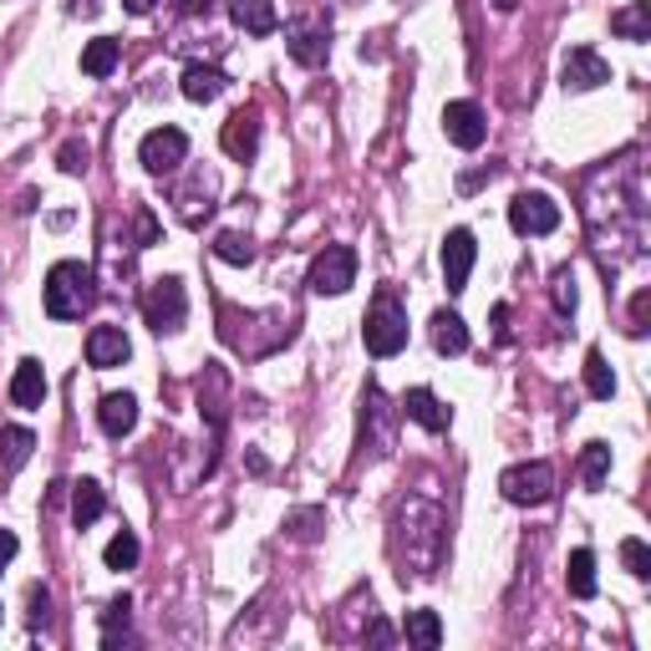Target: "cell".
<instances>
[{
    "label": "cell",
    "instance_id": "obj_11",
    "mask_svg": "<svg viewBox=\"0 0 651 651\" xmlns=\"http://www.w3.org/2000/svg\"><path fill=\"white\" fill-rule=\"evenodd\" d=\"M285 52H291V62H301V67H321L326 52H332L326 26H316V21H291V26H285Z\"/></svg>",
    "mask_w": 651,
    "mask_h": 651
},
{
    "label": "cell",
    "instance_id": "obj_33",
    "mask_svg": "<svg viewBox=\"0 0 651 651\" xmlns=\"http://www.w3.org/2000/svg\"><path fill=\"white\" fill-rule=\"evenodd\" d=\"M87 159H93V148L87 143H62V173H87Z\"/></svg>",
    "mask_w": 651,
    "mask_h": 651
},
{
    "label": "cell",
    "instance_id": "obj_21",
    "mask_svg": "<svg viewBox=\"0 0 651 651\" xmlns=\"http://www.w3.org/2000/svg\"><path fill=\"white\" fill-rule=\"evenodd\" d=\"M31 448H36V433H31V427H0V468H6V474L26 468Z\"/></svg>",
    "mask_w": 651,
    "mask_h": 651
},
{
    "label": "cell",
    "instance_id": "obj_7",
    "mask_svg": "<svg viewBox=\"0 0 651 651\" xmlns=\"http://www.w3.org/2000/svg\"><path fill=\"white\" fill-rule=\"evenodd\" d=\"M509 225H514V235H555L560 204L550 199V194H514V204H509Z\"/></svg>",
    "mask_w": 651,
    "mask_h": 651
},
{
    "label": "cell",
    "instance_id": "obj_29",
    "mask_svg": "<svg viewBox=\"0 0 651 651\" xmlns=\"http://www.w3.org/2000/svg\"><path fill=\"white\" fill-rule=\"evenodd\" d=\"M214 254H219L225 265H250V260H254V240H250V235H240V229H225V235L214 240Z\"/></svg>",
    "mask_w": 651,
    "mask_h": 651
},
{
    "label": "cell",
    "instance_id": "obj_6",
    "mask_svg": "<svg viewBox=\"0 0 651 651\" xmlns=\"http://www.w3.org/2000/svg\"><path fill=\"white\" fill-rule=\"evenodd\" d=\"M188 159V133L184 128H153V133L138 143V163H143L148 173H173L178 163Z\"/></svg>",
    "mask_w": 651,
    "mask_h": 651
},
{
    "label": "cell",
    "instance_id": "obj_13",
    "mask_svg": "<svg viewBox=\"0 0 651 651\" xmlns=\"http://www.w3.org/2000/svg\"><path fill=\"white\" fill-rule=\"evenodd\" d=\"M97 423H102L107 438H128L138 427V398L133 392H107V398L97 402Z\"/></svg>",
    "mask_w": 651,
    "mask_h": 651
},
{
    "label": "cell",
    "instance_id": "obj_34",
    "mask_svg": "<svg viewBox=\"0 0 651 651\" xmlns=\"http://www.w3.org/2000/svg\"><path fill=\"white\" fill-rule=\"evenodd\" d=\"M555 306L565 311V316H575V280H571V270H560V275H555Z\"/></svg>",
    "mask_w": 651,
    "mask_h": 651
},
{
    "label": "cell",
    "instance_id": "obj_30",
    "mask_svg": "<svg viewBox=\"0 0 651 651\" xmlns=\"http://www.w3.org/2000/svg\"><path fill=\"white\" fill-rule=\"evenodd\" d=\"M128 611H133V600H128V596H118L112 606H107V616H102V647H118V641L128 637Z\"/></svg>",
    "mask_w": 651,
    "mask_h": 651
},
{
    "label": "cell",
    "instance_id": "obj_2",
    "mask_svg": "<svg viewBox=\"0 0 651 651\" xmlns=\"http://www.w3.org/2000/svg\"><path fill=\"white\" fill-rule=\"evenodd\" d=\"M361 341L372 357H398L408 346V306L398 301V291H377L372 295V311L361 321Z\"/></svg>",
    "mask_w": 651,
    "mask_h": 651
},
{
    "label": "cell",
    "instance_id": "obj_8",
    "mask_svg": "<svg viewBox=\"0 0 651 651\" xmlns=\"http://www.w3.org/2000/svg\"><path fill=\"white\" fill-rule=\"evenodd\" d=\"M560 82H565V93H596V87L611 82V62L600 52H590V46H571L565 67H560Z\"/></svg>",
    "mask_w": 651,
    "mask_h": 651
},
{
    "label": "cell",
    "instance_id": "obj_15",
    "mask_svg": "<svg viewBox=\"0 0 651 651\" xmlns=\"http://www.w3.org/2000/svg\"><path fill=\"white\" fill-rule=\"evenodd\" d=\"M11 402H15V408H41V402H46V372H41V361H36V357L15 361Z\"/></svg>",
    "mask_w": 651,
    "mask_h": 651
},
{
    "label": "cell",
    "instance_id": "obj_9",
    "mask_svg": "<svg viewBox=\"0 0 651 651\" xmlns=\"http://www.w3.org/2000/svg\"><path fill=\"white\" fill-rule=\"evenodd\" d=\"M443 133H448L453 148H484V138H489V122H484V107L479 102H448L443 107Z\"/></svg>",
    "mask_w": 651,
    "mask_h": 651
},
{
    "label": "cell",
    "instance_id": "obj_37",
    "mask_svg": "<svg viewBox=\"0 0 651 651\" xmlns=\"http://www.w3.org/2000/svg\"><path fill=\"white\" fill-rule=\"evenodd\" d=\"M647 306H651V295H647V291H641V295H637V301H631V332H637V336H641V332H647Z\"/></svg>",
    "mask_w": 651,
    "mask_h": 651
},
{
    "label": "cell",
    "instance_id": "obj_39",
    "mask_svg": "<svg viewBox=\"0 0 651 651\" xmlns=\"http://www.w3.org/2000/svg\"><path fill=\"white\" fill-rule=\"evenodd\" d=\"M153 6H159V0H122V11H128V15H148Z\"/></svg>",
    "mask_w": 651,
    "mask_h": 651
},
{
    "label": "cell",
    "instance_id": "obj_10",
    "mask_svg": "<svg viewBox=\"0 0 651 651\" xmlns=\"http://www.w3.org/2000/svg\"><path fill=\"white\" fill-rule=\"evenodd\" d=\"M479 260V245H474V229H448L443 240V280H448V295L468 291V270Z\"/></svg>",
    "mask_w": 651,
    "mask_h": 651
},
{
    "label": "cell",
    "instance_id": "obj_28",
    "mask_svg": "<svg viewBox=\"0 0 651 651\" xmlns=\"http://www.w3.org/2000/svg\"><path fill=\"white\" fill-rule=\"evenodd\" d=\"M606 474H611V443H585V453H581V479L590 484V489H600V484H606Z\"/></svg>",
    "mask_w": 651,
    "mask_h": 651
},
{
    "label": "cell",
    "instance_id": "obj_16",
    "mask_svg": "<svg viewBox=\"0 0 651 651\" xmlns=\"http://www.w3.org/2000/svg\"><path fill=\"white\" fill-rule=\"evenodd\" d=\"M402 412H408L417 427H427V433H443V427H448V408H443L427 387H412L408 398H402Z\"/></svg>",
    "mask_w": 651,
    "mask_h": 651
},
{
    "label": "cell",
    "instance_id": "obj_18",
    "mask_svg": "<svg viewBox=\"0 0 651 651\" xmlns=\"http://www.w3.org/2000/svg\"><path fill=\"white\" fill-rule=\"evenodd\" d=\"M433 346H438L443 357H464L468 351V326L458 311H438L433 316Z\"/></svg>",
    "mask_w": 651,
    "mask_h": 651
},
{
    "label": "cell",
    "instance_id": "obj_25",
    "mask_svg": "<svg viewBox=\"0 0 651 651\" xmlns=\"http://www.w3.org/2000/svg\"><path fill=\"white\" fill-rule=\"evenodd\" d=\"M611 31L616 36H626V41H651V0H637L631 11H616Z\"/></svg>",
    "mask_w": 651,
    "mask_h": 651
},
{
    "label": "cell",
    "instance_id": "obj_26",
    "mask_svg": "<svg viewBox=\"0 0 651 651\" xmlns=\"http://www.w3.org/2000/svg\"><path fill=\"white\" fill-rule=\"evenodd\" d=\"M585 392L600 398V402L616 392V372H611V361L600 357V351H585Z\"/></svg>",
    "mask_w": 651,
    "mask_h": 651
},
{
    "label": "cell",
    "instance_id": "obj_36",
    "mask_svg": "<svg viewBox=\"0 0 651 651\" xmlns=\"http://www.w3.org/2000/svg\"><path fill=\"white\" fill-rule=\"evenodd\" d=\"M46 611H52V596H46V590H41V585H31V621H46Z\"/></svg>",
    "mask_w": 651,
    "mask_h": 651
},
{
    "label": "cell",
    "instance_id": "obj_22",
    "mask_svg": "<svg viewBox=\"0 0 651 651\" xmlns=\"http://www.w3.org/2000/svg\"><path fill=\"white\" fill-rule=\"evenodd\" d=\"M229 87V77L219 67H188L184 72V97L188 102H214Z\"/></svg>",
    "mask_w": 651,
    "mask_h": 651
},
{
    "label": "cell",
    "instance_id": "obj_31",
    "mask_svg": "<svg viewBox=\"0 0 651 651\" xmlns=\"http://www.w3.org/2000/svg\"><path fill=\"white\" fill-rule=\"evenodd\" d=\"M621 560H626V571L637 575V581H647L651 575V550L641 545V540H621Z\"/></svg>",
    "mask_w": 651,
    "mask_h": 651
},
{
    "label": "cell",
    "instance_id": "obj_24",
    "mask_svg": "<svg viewBox=\"0 0 651 651\" xmlns=\"http://www.w3.org/2000/svg\"><path fill=\"white\" fill-rule=\"evenodd\" d=\"M402 637H408L412 647L433 651V647L443 641V621H438V611H408V621H402Z\"/></svg>",
    "mask_w": 651,
    "mask_h": 651
},
{
    "label": "cell",
    "instance_id": "obj_23",
    "mask_svg": "<svg viewBox=\"0 0 651 651\" xmlns=\"http://www.w3.org/2000/svg\"><path fill=\"white\" fill-rule=\"evenodd\" d=\"M565 585H571L575 600L596 596V555H590V550H575L571 555V565H565Z\"/></svg>",
    "mask_w": 651,
    "mask_h": 651
},
{
    "label": "cell",
    "instance_id": "obj_32",
    "mask_svg": "<svg viewBox=\"0 0 651 651\" xmlns=\"http://www.w3.org/2000/svg\"><path fill=\"white\" fill-rule=\"evenodd\" d=\"M321 524H326L321 509H301V514H291V534H295V540H316Z\"/></svg>",
    "mask_w": 651,
    "mask_h": 651
},
{
    "label": "cell",
    "instance_id": "obj_1",
    "mask_svg": "<svg viewBox=\"0 0 651 651\" xmlns=\"http://www.w3.org/2000/svg\"><path fill=\"white\" fill-rule=\"evenodd\" d=\"M41 301H46V316L52 321H77L82 311H93V301H97L93 265H82V260H56V265L46 270Z\"/></svg>",
    "mask_w": 651,
    "mask_h": 651
},
{
    "label": "cell",
    "instance_id": "obj_35",
    "mask_svg": "<svg viewBox=\"0 0 651 651\" xmlns=\"http://www.w3.org/2000/svg\"><path fill=\"white\" fill-rule=\"evenodd\" d=\"M153 240H159V219L148 209H138V245H153Z\"/></svg>",
    "mask_w": 651,
    "mask_h": 651
},
{
    "label": "cell",
    "instance_id": "obj_5",
    "mask_svg": "<svg viewBox=\"0 0 651 651\" xmlns=\"http://www.w3.org/2000/svg\"><path fill=\"white\" fill-rule=\"evenodd\" d=\"M499 493L519 509H534V504H550L555 493V468L550 464H514L499 474Z\"/></svg>",
    "mask_w": 651,
    "mask_h": 651
},
{
    "label": "cell",
    "instance_id": "obj_3",
    "mask_svg": "<svg viewBox=\"0 0 651 651\" xmlns=\"http://www.w3.org/2000/svg\"><path fill=\"white\" fill-rule=\"evenodd\" d=\"M143 316H148V326H153L159 336L178 332V326L188 321V291H184V280H173V275L153 280V285H148V295H143Z\"/></svg>",
    "mask_w": 651,
    "mask_h": 651
},
{
    "label": "cell",
    "instance_id": "obj_19",
    "mask_svg": "<svg viewBox=\"0 0 651 651\" xmlns=\"http://www.w3.org/2000/svg\"><path fill=\"white\" fill-rule=\"evenodd\" d=\"M118 62H122V41H112V36H97L82 46V72L87 77H112Z\"/></svg>",
    "mask_w": 651,
    "mask_h": 651
},
{
    "label": "cell",
    "instance_id": "obj_27",
    "mask_svg": "<svg viewBox=\"0 0 651 651\" xmlns=\"http://www.w3.org/2000/svg\"><path fill=\"white\" fill-rule=\"evenodd\" d=\"M138 555H143V545H138V534H133V530L112 534V540H107V550H102L107 571H133V565H138Z\"/></svg>",
    "mask_w": 651,
    "mask_h": 651
},
{
    "label": "cell",
    "instance_id": "obj_20",
    "mask_svg": "<svg viewBox=\"0 0 651 651\" xmlns=\"http://www.w3.org/2000/svg\"><path fill=\"white\" fill-rule=\"evenodd\" d=\"M107 514V493L97 479H82L77 493H72V519H77V530H87V524H97V519Z\"/></svg>",
    "mask_w": 651,
    "mask_h": 651
},
{
    "label": "cell",
    "instance_id": "obj_17",
    "mask_svg": "<svg viewBox=\"0 0 651 651\" xmlns=\"http://www.w3.org/2000/svg\"><path fill=\"white\" fill-rule=\"evenodd\" d=\"M229 15H235V26L250 31V36H270V31L280 26L275 0H235V6H229Z\"/></svg>",
    "mask_w": 651,
    "mask_h": 651
},
{
    "label": "cell",
    "instance_id": "obj_38",
    "mask_svg": "<svg viewBox=\"0 0 651 651\" xmlns=\"http://www.w3.org/2000/svg\"><path fill=\"white\" fill-rule=\"evenodd\" d=\"M15 550H21V540H15L11 530H0V571H6V565L15 560Z\"/></svg>",
    "mask_w": 651,
    "mask_h": 651
},
{
    "label": "cell",
    "instance_id": "obj_12",
    "mask_svg": "<svg viewBox=\"0 0 651 651\" xmlns=\"http://www.w3.org/2000/svg\"><path fill=\"white\" fill-rule=\"evenodd\" d=\"M128 357H133V346H128L122 326H93V332H87V361H93L97 372H107V367H122Z\"/></svg>",
    "mask_w": 651,
    "mask_h": 651
},
{
    "label": "cell",
    "instance_id": "obj_14",
    "mask_svg": "<svg viewBox=\"0 0 651 651\" xmlns=\"http://www.w3.org/2000/svg\"><path fill=\"white\" fill-rule=\"evenodd\" d=\"M219 143H225L229 159H254V153H260V118H254V112H235V118L225 122Z\"/></svg>",
    "mask_w": 651,
    "mask_h": 651
},
{
    "label": "cell",
    "instance_id": "obj_4",
    "mask_svg": "<svg viewBox=\"0 0 651 651\" xmlns=\"http://www.w3.org/2000/svg\"><path fill=\"white\" fill-rule=\"evenodd\" d=\"M306 285L316 295H346L357 285V250H351V245H326V250L311 260Z\"/></svg>",
    "mask_w": 651,
    "mask_h": 651
}]
</instances>
